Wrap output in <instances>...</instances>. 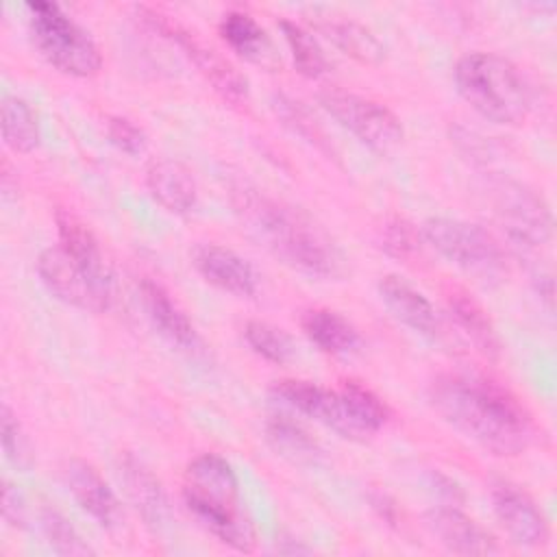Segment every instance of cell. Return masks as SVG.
<instances>
[{"label": "cell", "instance_id": "obj_1", "mask_svg": "<svg viewBox=\"0 0 557 557\" xmlns=\"http://www.w3.org/2000/svg\"><path fill=\"white\" fill-rule=\"evenodd\" d=\"M429 403L450 426L492 455H520L535 437L527 409L505 387L479 374L435 376Z\"/></svg>", "mask_w": 557, "mask_h": 557}, {"label": "cell", "instance_id": "obj_2", "mask_svg": "<svg viewBox=\"0 0 557 557\" xmlns=\"http://www.w3.org/2000/svg\"><path fill=\"white\" fill-rule=\"evenodd\" d=\"M235 211L287 265L311 276H339L344 257L329 233L305 211L259 191H237Z\"/></svg>", "mask_w": 557, "mask_h": 557}, {"label": "cell", "instance_id": "obj_3", "mask_svg": "<svg viewBox=\"0 0 557 557\" xmlns=\"http://www.w3.org/2000/svg\"><path fill=\"white\" fill-rule=\"evenodd\" d=\"M183 503L222 544L239 553L255 550L257 533L242 507L235 470L224 457L202 453L187 463L183 476Z\"/></svg>", "mask_w": 557, "mask_h": 557}, {"label": "cell", "instance_id": "obj_4", "mask_svg": "<svg viewBox=\"0 0 557 557\" xmlns=\"http://www.w3.org/2000/svg\"><path fill=\"white\" fill-rule=\"evenodd\" d=\"M455 85L476 113L496 124H522L533 104L518 65L496 52L463 54L455 65Z\"/></svg>", "mask_w": 557, "mask_h": 557}, {"label": "cell", "instance_id": "obj_5", "mask_svg": "<svg viewBox=\"0 0 557 557\" xmlns=\"http://www.w3.org/2000/svg\"><path fill=\"white\" fill-rule=\"evenodd\" d=\"M30 35L41 57L59 72L87 78L98 74L102 54L91 35L76 24L59 4L35 0L26 4Z\"/></svg>", "mask_w": 557, "mask_h": 557}, {"label": "cell", "instance_id": "obj_6", "mask_svg": "<svg viewBox=\"0 0 557 557\" xmlns=\"http://www.w3.org/2000/svg\"><path fill=\"white\" fill-rule=\"evenodd\" d=\"M420 235L442 257L481 281H496L507 272L505 252L498 239L479 224L457 218H429Z\"/></svg>", "mask_w": 557, "mask_h": 557}, {"label": "cell", "instance_id": "obj_7", "mask_svg": "<svg viewBox=\"0 0 557 557\" xmlns=\"http://www.w3.org/2000/svg\"><path fill=\"white\" fill-rule=\"evenodd\" d=\"M320 107L348 133L374 152H392L403 141V124L385 104L344 89H324L318 94Z\"/></svg>", "mask_w": 557, "mask_h": 557}, {"label": "cell", "instance_id": "obj_8", "mask_svg": "<svg viewBox=\"0 0 557 557\" xmlns=\"http://www.w3.org/2000/svg\"><path fill=\"white\" fill-rule=\"evenodd\" d=\"M37 274L46 289L65 305L94 313H100L111 305L113 281L94 276L61 246H50L39 252Z\"/></svg>", "mask_w": 557, "mask_h": 557}, {"label": "cell", "instance_id": "obj_9", "mask_svg": "<svg viewBox=\"0 0 557 557\" xmlns=\"http://www.w3.org/2000/svg\"><path fill=\"white\" fill-rule=\"evenodd\" d=\"M144 20L159 30L163 37L172 39L185 54L194 61V65L205 74V78L213 85V89L231 102H242L248 96V81L233 67L224 57H220L213 48L205 46L191 30L181 26L170 15H163L152 9H144Z\"/></svg>", "mask_w": 557, "mask_h": 557}, {"label": "cell", "instance_id": "obj_10", "mask_svg": "<svg viewBox=\"0 0 557 557\" xmlns=\"http://www.w3.org/2000/svg\"><path fill=\"white\" fill-rule=\"evenodd\" d=\"M496 191V213L513 246L524 250L544 246L553 235V218L544 198L518 183H503Z\"/></svg>", "mask_w": 557, "mask_h": 557}, {"label": "cell", "instance_id": "obj_11", "mask_svg": "<svg viewBox=\"0 0 557 557\" xmlns=\"http://www.w3.org/2000/svg\"><path fill=\"white\" fill-rule=\"evenodd\" d=\"M272 396L289 405L292 409L322 422L324 426L333 429L346 440H357V442L368 440L366 433L355 422L339 389L333 392L302 379H283L272 385Z\"/></svg>", "mask_w": 557, "mask_h": 557}, {"label": "cell", "instance_id": "obj_12", "mask_svg": "<svg viewBox=\"0 0 557 557\" xmlns=\"http://www.w3.org/2000/svg\"><path fill=\"white\" fill-rule=\"evenodd\" d=\"M492 509L509 537L527 548H544L550 542V527L537 503L516 483L498 479L490 485Z\"/></svg>", "mask_w": 557, "mask_h": 557}, {"label": "cell", "instance_id": "obj_13", "mask_svg": "<svg viewBox=\"0 0 557 557\" xmlns=\"http://www.w3.org/2000/svg\"><path fill=\"white\" fill-rule=\"evenodd\" d=\"M426 527L437 542L455 555H496V537L466 516L457 505H440L426 513Z\"/></svg>", "mask_w": 557, "mask_h": 557}, {"label": "cell", "instance_id": "obj_14", "mask_svg": "<svg viewBox=\"0 0 557 557\" xmlns=\"http://www.w3.org/2000/svg\"><path fill=\"white\" fill-rule=\"evenodd\" d=\"M194 268L215 287L235 294L252 296L259 287L255 268L235 250L220 244H198L191 250Z\"/></svg>", "mask_w": 557, "mask_h": 557}, {"label": "cell", "instance_id": "obj_15", "mask_svg": "<svg viewBox=\"0 0 557 557\" xmlns=\"http://www.w3.org/2000/svg\"><path fill=\"white\" fill-rule=\"evenodd\" d=\"M63 481L81 509L87 511L100 527L111 529L120 524V503L91 463L83 459H70L63 468Z\"/></svg>", "mask_w": 557, "mask_h": 557}, {"label": "cell", "instance_id": "obj_16", "mask_svg": "<svg viewBox=\"0 0 557 557\" xmlns=\"http://www.w3.org/2000/svg\"><path fill=\"white\" fill-rule=\"evenodd\" d=\"M379 296L387 307V311L411 331L424 337L440 335V315L435 307L422 292H418L403 276H396V274L383 276L379 281Z\"/></svg>", "mask_w": 557, "mask_h": 557}, {"label": "cell", "instance_id": "obj_17", "mask_svg": "<svg viewBox=\"0 0 557 557\" xmlns=\"http://www.w3.org/2000/svg\"><path fill=\"white\" fill-rule=\"evenodd\" d=\"M139 296L152 326L176 348L194 350L198 346V333L185 311L172 300V296L152 278L139 283Z\"/></svg>", "mask_w": 557, "mask_h": 557}, {"label": "cell", "instance_id": "obj_18", "mask_svg": "<svg viewBox=\"0 0 557 557\" xmlns=\"http://www.w3.org/2000/svg\"><path fill=\"white\" fill-rule=\"evenodd\" d=\"M146 185L152 198L170 213H189L196 207L198 187L191 170L176 159H157L146 170Z\"/></svg>", "mask_w": 557, "mask_h": 557}, {"label": "cell", "instance_id": "obj_19", "mask_svg": "<svg viewBox=\"0 0 557 557\" xmlns=\"http://www.w3.org/2000/svg\"><path fill=\"white\" fill-rule=\"evenodd\" d=\"M117 474L126 496L131 498L135 509L141 513V518L152 527L161 524L168 513V500L152 470L144 466L137 457L122 455L117 463Z\"/></svg>", "mask_w": 557, "mask_h": 557}, {"label": "cell", "instance_id": "obj_20", "mask_svg": "<svg viewBox=\"0 0 557 557\" xmlns=\"http://www.w3.org/2000/svg\"><path fill=\"white\" fill-rule=\"evenodd\" d=\"M222 39L244 59L259 65H274L276 54L265 28L246 11H228L218 26Z\"/></svg>", "mask_w": 557, "mask_h": 557}, {"label": "cell", "instance_id": "obj_21", "mask_svg": "<svg viewBox=\"0 0 557 557\" xmlns=\"http://www.w3.org/2000/svg\"><path fill=\"white\" fill-rule=\"evenodd\" d=\"M54 222H57V233H59V242H61L59 246L70 257H74L85 270H89L94 276L102 278V281H113L111 270L100 250V244L94 237V233L89 231V226L78 215H74L70 209H57Z\"/></svg>", "mask_w": 557, "mask_h": 557}, {"label": "cell", "instance_id": "obj_22", "mask_svg": "<svg viewBox=\"0 0 557 557\" xmlns=\"http://www.w3.org/2000/svg\"><path fill=\"white\" fill-rule=\"evenodd\" d=\"M300 326L305 335L329 355H348L361 344L357 329L333 309L315 307L305 311Z\"/></svg>", "mask_w": 557, "mask_h": 557}, {"label": "cell", "instance_id": "obj_23", "mask_svg": "<svg viewBox=\"0 0 557 557\" xmlns=\"http://www.w3.org/2000/svg\"><path fill=\"white\" fill-rule=\"evenodd\" d=\"M446 300L457 326L468 335V339L485 357L496 359L500 355V339L485 309L466 289H459V287L450 289Z\"/></svg>", "mask_w": 557, "mask_h": 557}, {"label": "cell", "instance_id": "obj_24", "mask_svg": "<svg viewBox=\"0 0 557 557\" xmlns=\"http://www.w3.org/2000/svg\"><path fill=\"white\" fill-rule=\"evenodd\" d=\"M318 30L324 33L329 41H333L342 52L350 54L361 63H381L385 59V46L374 37L370 28L355 20L326 17L318 22Z\"/></svg>", "mask_w": 557, "mask_h": 557}, {"label": "cell", "instance_id": "obj_25", "mask_svg": "<svg viewBox=\"0 0 557 557\" xmlns=\"http://www.w3.org/2000/svg\"><path fill=\"white\" fill-rule=\"evenodd\" d=\"M2 139L15 152H30L39 146V122L33 107L13 94L2 96L0 104Z\"/></svg>", "mask_w": 557, "mask_h": 557}, {"label": "cell", "instance_id": "obj_26", "mask_svg": "<svg viewBox=\"0 0 557 557\" xmlns=\"http://www.w3.org/2000/svg\"><path fill=\"white\" fill-rule=\"evenodd\" d=\"M265 437L278 455L292 461H315L320 455V446L309 431L285 413H274L265 420Z\"/></svg>", "mask_w": 557, "mask_h": 557}, {"label": "cell", "instance_id": "obj_27", "mask_svg": "<svg viewBox=\"0 0 557 557\" xmlns=\"http://www.w3.org/2000/svg\"><path fill=\"white\" fill-rule=\"evenodd\" d=\"M278 26H281L283 37H285V41L289 46L294 65H296V70L302 76L320 78V76H324L331 70L324 50L320 48L318 39L307 28H302L300 24L289 22V20H281Z\"/></svg>", "mask_w": 557, "mask_h": 557}, {"label": "cell", "instance_id": "obj_28", "mask_svg": "<svg viewBox=\"0 0 557 557\" xmlns=\"http://www.w3.org/2000/svg\"><path fill=\"white\" fill-rule=\"evenodd\" d=\"M339 394L344 396L355 422L366 433V437H372L387 422L389 409L370 387L357 381H344Z\"/></svg>", "mask_w": 557, "mask_h": 557}, {"label": "cell", "instance_id": "obj_29", "mask_svg": "<svg viewBox=\"0 0 557 557\" xmlns=\"http://www.w3.org/2000/svg\"><path fill=\"white\" fill-rule=\"evenodd\" d=\"M244 339L246 344L252 348V352H257L259 357H263L270 363H287L294 355V346L287 333H283L281 329H276L270 322L263 320H250L244 326Z\"/></svg>", "mask_w": 557, "mask_h": 557}, {"label": "cell", "instance_id": "obj_30", "mask_svg": "<svg viewBox=\"0 0 557 557\" xmlns=\"http://www.w3.org/2000/svg\"><path fill=\"white\" fill-rule=\"evenodd\" d=\"M41 522V531L48 540V544L59 553V555H70V557H85V555H94L91 546L81 537V533L67 522V518L63 513H59L57 509H41L39 516Z\"/></svg>", "mask_w": 557, "mask_h": 557}, {"label": "cell", "instance_id": "obj_31", "mask_svg": "<svg viewBox=\"0 0 557 557\" xmlns=\"http://www.w3.org/2000/svg\"><path fill=\"white\" fill-rule=\"evenodd\" d=\"M0 437H2V450L4 457L17 468L28 470L33 466V446L28 442V435L24 433L17 416L11 411L9 405H2L0 409Z\"/></svg>", "mask_w": 557, "mask_h": 557}, {"label": "cell", "instance_id": "obj_32", "mask_svg": "<svg viewBox=\"0 0 557 557\" xmlns=\"http://www.w3.org/2000/svg\"><path fill=\"white\" fill-rule=\"evenodd\" d=\"M272 107H274L276 115L283 120V124H287L294 133H298L307 141L315 144L318 148L329 150V141H326L324 131L315 124V120L309 115V111L298 100L281 94V96H274Z\"/></svg>", "mask_w": 557, "mask_h": 557}, {"label": "cell", "instance_id": "obj_33", "mask_svg": "<svg viewBox=\"0 0 557 557\" xmlns=\"http://www.w3.org/2000/svg\"><path fill=\"white\" fill-rule=\"evenodd\" d=\"M383 250L389 257L407 261L420 250V233L409 220L394 215L383 226Z\"/></svg>", "mask_w": 557, "mask_h": 557}, {"label": "cell", "instance_id": "obj_34", "mask_svg": "<svg viewBox=\"0 0 557 557\" xmlns=\"http://www.w3.org/2000/svg\"><path fill=\"white\" fill-rule=\"evenodd\" d=\"M107 135L113 146L122 152L135 157L146 150V133L124 115H109L107 117Z\"/></svg>", "mask_w": 557, "mask_h": 557}, {"label": "cell", "instance_id": "obj_35", "mask_svg": "<svg viewBox=\"0 0 557 557\" xmlns=\"http://www.w3.org/2000/svg\"><path fill=\"white\" fill-rule=\"evenodd\" d=\"M2 518L11 527H22L26 522L24 500H22L20 492L9 481H4V487H2Z\"/></svg>", "mask_w": 557, "mask_h": 557}, {"label": "cell", "instance_id": "obj_36", "mask_svg": "<svg viewBox=\"0 0 557 557\" xmlns=\"http://www.w3.org/2000/svg\"><path fill=\"white\" fill-rule=\"evenodd\" d=\"M433 483L437 487V492L444 496L446 505H457L463 500V494H461V487L450 479V476H444L440 472L433 474Z\"/></svg>", "mask_w": 557, "mask_h": 557}]
</instances>
